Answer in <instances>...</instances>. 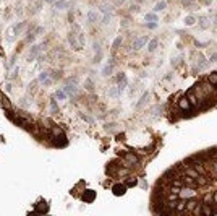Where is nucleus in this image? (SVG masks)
<instances>
[{
  "mask_svg": "<svg viewBox=\"0 0 217 216\" xmlns=\"http://www.w3.org/2000/svg\"><path fill=\"white\" fill-rule=\"evenodd\" d=\"M135 164H138V156L135 155V153H125L123 155V166L125 167H131L135 166Z\"/></svg>",
  "mask_w": 217,
  "mask_h": 216,
  "instance_id": "1",
  "label": "nucleus"
},
{
  "mask_svg": "<svg viewBox=\"0 0 217 216\" xmlns=\"http://www.w3.org/2000/svg\"><path fill=\"white\" fill-rule=\"evenodd\" d=\"M191 197H195V190H193L191 187H186V185L181 187L180 192H178V198H181V200H188V198H191Z\"/></svg>",
  "mask_w": 217,
  "mask_h": 216,
  "instance_id": "2",
  "label": "nucleus"
},
{
  "mask_svg": "<svg viewBox=\"0 0 217 216\" xmlns=\"http://www.w3.org/2000/svg\"><path fill=\"white\" fill-rule=\"evenodd\" d=\"M180 179L183 180V184H185L186 187H191V189H198V187H199V184L196 182V179H193V177H190V175H186V174H181Z\"/></svg>",
  "mask_w": 217,
  "mask_h": 216,
  "instance_id": "3",
  "label": "nucleus"
},
{
  "mask_svg": "<svg viewBox=\"0 0 217 216\" xmlns=\"http://www.w3.org/2000/svg\"><path fill=\"white\" fill-rule=\"evenodd\" d=\"M178 107L181 111H185V112H193V107H191V104H190V101H188V98L185 96V98H181V99H178Z\"/></svg>",
  "mask_w": 217,
  "mask_h": 216,
  "instance_id": "4",
  "label": "nucleus"
},
{
  "mask_svg": "<svg viewBox=\"0 0 217 216\" xmlns=\"http://www.w3.org/2000/svg\"><path fill=\"white\" fill-rule=\"evenodd\" d=\"M186 98H188V101H190V104H191L193 109H198V96L195 94V91H193V89H188Z\"/></svg>",
  "mask_w": 217,
  "mask_h": 216,
  "instance_id": "5",
  "label": "nucleus"
},
{
  "mask_svg": "<svg viewBox=\"0 0 217 216\" xmlns=\"http://www.w3.org/2000/svg\"><path fill=\"white\" fill-rule=\"evenodd\" d=\"M146 44H147V36H141V37H138V39H135V41H133V49L139 50L141 47H144Z\"/></svg>",
  "mask_w": 217,
  "mask_h": 216,
  "instance_id": "6",
  "label": "nucleus"
},
{
  "mask_svg": "<svg viewBox=\"0 0 217 216\" xmlns=\"http://www.w3.org/2000/svg\"><path fill=\"white\" fill-rule=\"evenodd\" d=\"M45 47V44H36V45H32L31 47V52H29V60L31 59H36V57L39 55V52Z\"/></svg>",
  "mask_w": 217,
  "mask_h": 216,
  "instance_id": "7",
  "label": "nucleus"
},
{
  "mask_svg": "<svg viewBox=\"0 0 217 216\" xmlns=\"http://www.w3.org/2000/svg\"><path fill=\"white\" fill-rule=\"evenodd\" d=\"M88 21L89 23H97V21H101V15H99V11L97 10H89L88 11Z\"/></svg>",
  "mask_w": 217,
  "mask_h": 216,
  "instance_id": "8",
  "label": "nucleus"
},
{
  "mask_svg": "<svg viewBox=\"0 0 217 216\" xmlns=\"http://www.w3.org/2000/svg\"><path fill=\"white\" fill-rule=\"evenodd\" d=\"M112 190H113V195H117V197L123 195V193L127 192V185H125V184H115L112 187Z\"/></svg>",
  "mask_w": 217,
  "mask_h": 216,
  "instance_id": "9",
  "label": "nucleus"
},
{
  "mask_svg": "<svg viewBox=\"0 0 217 216\" xmlns=\"http://www.w3.org/2000/svg\"><path fill=\"white\" fill-rule=\"evenodd\" d=\"M81 198H83L84 203H91V202H93L94 198H96V192H94V190H86V192L83 193Z\"/></svg>",
  "mask_w": 217,
  "mask_h": 216,
  "instance_id": "10",
  "label": "nucleus"
},
{
  "mask_svg": "<svg viewBox=\"0 0 217 216\" xmlns=\"http://www.w3.org/2000/svg\"><path fill=\"white\" fill-rule=\"evenodd\" d=\"M113 65H115V62H113V59L108 60V64L102 68V75L104 77H108V75H112V70H113Z\"/></svg>",
  "mask_w": 217,
  "mask_h": 216,
  "instance_id": "11",
  "label": "nucleus"
},
{
  "mask_svg": "<svg viewBox=\"0 0 217 216\" xmlns=\"http://www.w3.org/2000/svg\"><path fill=\"white\" fill-rule=\"evenodd\" d=\"M198 203H199V202L196 200L195 197L188 198V200H186V213H193V210H195V206H196Z\"/></svg>",
  "mask_w": 217,
  "mask_h": 216,
  "instance_id": "12",
  "label": "nucleus"
},
{
  "mask_svg": "<svg viewBox=\"0 0 217 216\" xmlns=\"http://www.w3.org/2000/svg\"><path fill=\"white\" fill-rule=\"evenodd\" d=\"M68 42H70V44L73 45V49H75V50L81 49V44H79V41H76L75 33H70V34H68Z\"/></svg>",
  "mask_w": 217,
  "mask_h": 216,
  "instance_id": "13",
  "label": "nucleus"
},
{
  "mask_svg": "<svg viewBox=\"0 0 217 216\" xmlns=\"http://www.w3.org/2000/svg\"><path fill=\"white\" fill-rule=\"evenodd\" d=\"M54 7L57 10H67L68 7H70V3H68L67 0H57V2L54 3Z\"/></svg>",
  "mask_w": 217,
  "mask_h": 216,
  "instance_id": "14",
  "label": "nucleus"
},
{
  "mask_svg": "<svg viewBox=\"0 0 217 216\" xmlns=\"http://www.w3.org/2000/svg\"><path fill=\"white\" fill-rule=\"evenodd\" d=\"M196 65H198V68H199V70H203V68H206V67H207V60L204 59V55H201V54L198 55Z\"/></svg>",
  "mask_w": 217,
  "mask_h": 216,
  "instance_id": "15",
  "label": "nucleus"
},
{
  "mask_svg": "<svg viewBox=\"0 0 217 216\" xmlns=\"http://www.w3.org/2000/svg\"><path fill=\"white\" fill-rule=\"evenodd\" d=\"M26 28H28V23H26V21H21V23H18V25H15V26H13V29H15V33H16V34H21L23 31L26 29Z\"/></svg>",
  "mask_w": 217,
  "mask_h": 216,
  "instance_id": "16",
  "label": "nucleus"
},
{
  "mask_svg": "<svg viewBox=\"0 0 217 216\" xmlns=\"http://www.w3.org/2000/svg\"><path fill=\"white\" fill-rule=\"evenodd\" d=\"M201 213L206 214V216H211L212 214V206L209 203H201Z\"/></svg>",
  "mask_w": 217,
  "mask_h": 216,
  "instance_id": "17",
  "label": "nucleus"
},
{
  "mask_svg": "<svg viewBox=\"0 0 217 216\" xmlns=\"http://www.w3.org/2000/svg\"><path fill=\"white\" fill-rule=\"evenodd\" d=\"M175 211L177 213H186V202H177Z\"/></svg>",
  "mask_w": 217,
  "mask_h": 216,
  "instance_id": "18",
  "label": "nucleus"
},
{
  "mask_svg": "<svg viewBox=\"0 0 217 216\" xmlns=\"http://www.w3.org/2000/svg\"><path fill=\"white\" fill-rule=\"evenodd\" d=\"M165 7H167V2H165V0H161V2L156 3V7H154V11H156V13H159V11H164Z\"/></svg>",
  "mask_w": 217,
  "mask_h": 216,
  "instance_id": "19",
  "label": "nucleus"
},
{
  "mask_svg": "<svg viewBox=\"0 0 217 216\" xmlns=\"http://www.w3.org/2000/svg\"><path fill=\"white\" fill-rule=\"evenodd\" d=\"M199 26L203 28V29H207L209 28V20H207V16H199Z\"/></svg>",
  "mask_w": 217,
  "mask_h": 216,
  "instance_id": "20",
  "label": "nucleus"
},
{
  "mask_svg": "<svg viewBox=\"0 0 217 216\" xmlns=\"http://www.w3.org/2000/svg\"><path fill=\"white\" fill-rule=\"evenodd\" d=\"M108 96H110V98H118V96H122V94H120L117 86H110L108 88Z\"/></svg>",
  "mask_w": 217,
  "mask_h": 216,
  "instance_id": "21",
  "label": "nucleus"
},
{
  "mask_svg": "<svg viewBox=\"0 0 217 216\" xmlns=\"http://www.w3.org/2000/svg\"><path fill=\"white\" fill-rule=\"evenodd\" d=\"M157 45H159V41H157V39H151L149 44H147V50H149V52H154V50L157 49Z\"/></svg>",
  "mask_w": 217,
  "mask_h": 216,
  "instance_id": "22",
  "label": "nucleus"
},
{
  "mask_svg": "<svg viewBox=\"0 0 217 216\" xmlns=\"http://www.w3.org/2000/svg\"><path fill=\"white\" fill-rule=\"evenodd\" d=\"M207 81H209L211 84H214V86H217V72L209 73V75H207Z\"/></svg>",
  "mask_w": 217,
  "mask_h": 216,
  "instance_id": "23",
  "label": "nucleus"
},
{
  "mask_svg": "<svg viewBox=\"0 0 217 216\" xmlns=\"http://www.w3.org/2000/svg\"><path fill=\"white\" fill-rule=\"evenodd\" d=\"M181 3H183V7L190 8V10H195V8H196V3H195V0H181Z\"/></svg>",
  "mask_w": 217,
  "mask_h": 216,
  "instance_id": "24",
  "label": "nucleus"
},
{
  "mask_svg": "<svg viewBox=\"0 0 217 216\" xmlns=\"http://www.w3.org/2000/svg\"><path fill=\"white\" fill-rule=\"evenodd\" d=\"M49 78H50V72H41V73H39V78H37V81L44 83V81H47Z\"/></svg>",
  "mask_w": 217,
  "mask_h": 216,
  "instance_id": "25",
  "label": "nucleus"
},
{
  "mask_svg": "<svg viewBox=\"0 0 217 216\" xmlns=\"http://www.w3.org/2000/svg\"><path fill=\"white\" fill-rule=\"evenodd\" d=\"M149 99V93H144L141 96V99H139V102H136V109H139V107H143V104H144V102Z\"/></svg>",
  "mask_w": 217,
  "mask_h": 216,
  "instance_id": "26",
  "label": "nucleus"
},
{
  "mask_svg": "<svg viewBox=\"0 0 217 216\" xmlns=\"http://www.w3.org/2000/svg\"><path fill=\"white\" fill-rule=\"evenodd\" d=\"M67 93H65V89H57V93H55V98L57 99H60V101H63V99H67Z\"/></svg>",
  "mask_w": 217,
  "mask_h": 216,
  "instance_id": "27",
  "label": "nucleus"
},
{
  "mask_svg": "<svg viewBox=\"0 0 217 216\" xmlns=\"http://www.w3.org/2000/svg\"><path fill=\"white\" fill-rule=\"evenodd\" d=\"M195 23H196V18H195L193 15H188L186 18H185V25H186V26H193Z\"/></svg>",
  "mask_w": 217,
  "mask_h": 216,
  "instance_id": "28",
  "label": "nucleus"
},
{
  "mask_svg": "<svg viewBox=\"0 0 217 216\" xmlns=\"http://www.w3.org/2000/svg\"><path fill=\"white\" fill-rule=\"evenodd\" d=\"M15 29H13V26H11L10 28V29H8V33H7V39H8V42H13L15 41Z\"/></svg>",
  "mask_w": 217,
  "mask_h": 216,
  "instance_id": "29",
  "label": "nucleus"
},
{
  "mask_svg": "<svg viewBox=\"0 0 217 216\" xmlns=\"http://www.w3.org/2000/svg\"><path fill=\"white\" fill-rule=\"evenodd\" d=\"M50 111H52L54 114L59 112V104H57V99H55V98L50 99Z\"/></svg>",
  "mask_w": 217,
  "mask_h": 216,
  "instance_id": "30",
  "label": "nucleus"
},
{
  "mask_svg": "<svg viewBox=\"0 0 217 216\" xmlns=\"http://www.w3.org/2000/svg\"><path fill=\"white\" fill-rule=\"evenodd\" d=\"M136 184H138V180L133 179V177L127 179V182H125V185H127V187H136Z\"/></svg>",
  "mask_w": 217,
  "mask_h": 216,
  "instance_id": "31",
  "label": "nucleus"
},
{
  "mask_svg": "<svg viewBox=\"0 0 217 216\" xmlns=\"http://www.w3.org/2000/svg\"><path fill=\"white\" fill-rule=\"evenodd\" d=\"M101 11H102L104 15L112 13V5H102V7H101Z\"/></svg>",
  "mask_w": 217,
  "mask_h": 216,
  "instance_id": "32",
  "label": "nucleus"
},
{
  "mask_svg": "<svg viewBox=\"0 0 217 216\" xmlns=\"http://www.w3.org/2000/svg\"><path fill=\"white\" fill-rule=\"evenodd\" d=\"M122 42H123V39H122V36L120 37H117L115 41H113V44H112V49H118L120 45H122Z\"/></svg>",
  "mask_w": 217,
  "mask_h": 216,
  "instance_id": "33",
  "label": "nucleus"
},
{
  "mask_svg": "<svg viewBox=\"0 0 217 216\" xmlns=\"http://www.w3.org/2000/svg\"><path fill=\"white\" fill-rule=\"evenodd\" d=\"M2 107H3V109H7V111H10V109H11V104H10V101H8L7 98H3V99H2Z\"/></svg>",
  "mask_w": 217,
  "mask_h": 216,
  "instance_id": "34",
  "label": "nucleus"
},
{
  "mask_svg": "<svg viewBox=\"0 0 217 216\" xmlns=\"http://www.w3.org/2000/svg\"><path fill=\"white\" fill-rule=\"evenodd\" d=\"M156 20H157L156 11H154V13H147V15H146V21H156Z\"/></svg>",
  "mask_w": 217,
  "mask_h": 216,
  "instance_id": "35",
  "label": "nucleus"
},
{
  "mask_svg": "<svg viewBox=\"0 0 217 216\" xmlns=\"http://www.w3.org/2000/svg\"><path fill=\"white\" fill-rule=\"evenodd\" d=\"M203 203H209V205H212V203H214V200H212V193H209V195L204 197V202H203Z\"/></svg>",
  "mask_w": 217,
  "mask_h": 216,
  "instance_id": "36",
  "label": "nucleus"
},
{
  "mask_svg": "<svg viewBox=\"0 0 217 216\" xmlns=\"http://www.w3.org/2000/svg\"><path fill=\"white\" fill-rule=\"evenodd\" d=\"M110 16H112V13H107V15H104V18H102V23H104V25H107V23H108V20H110Z\"/></svg>",
  "mask_w": 217,
  "mask_h": 216,
  "instance_id": "37",
  "label": "nucleus"
},
{
  "mask_svg": "<svg viewBox=\"0 0 217 216\" xmlns=\"http://www.w3.org/2000/svg\"><path fill=\"white\" fill-rule=\"evenodd\" d=\"M34 36H36L34 33H29V34H28V37H26V42H32L34 41Z\"/></svg>",
  "mask_w": 217,
  "mask_h": 216,
  "instance_id": "38",
  "label": "nucleus"
},
{
  "mask_svg": "<svg viewBox=\"0 0 217 216\" xmlns=\"http://www.w3.org/2000/svg\"><path fill=\"white\" fill-rule=\"evenodd\" d=\"M212 171H214V174L217 175V159H212Z\"/></svg>",
  "mask_w": 217,
  "mask_h": 216,
  "instance_id": "39",
  "label": "nucleus"
},
{
  "mask_svg": "<svg viewBox=\"0 0 217 216\" xmlns=\"http://www.w3.org/2000/svg\"><path fill=\"white\" fill-rule=\"evenodd\" d=\"M209 62H217V54H215V52H214V54H211Z\"/></svg>",
  "mask_w": 217,
  "mask_h": 216,
  "instance_id": "40",
  "label": "nucleus"
},
{
  "mask_svg": "<svg viewBox=\"0 0 217 216\" xmlns=\"http://www.w3.org/2000/svg\"><path fill=\"white\" fill-rule=\"evenodd\" d=\"M18 73H20V67H16L15 70H13V73H11V78H15L16 75H18Z\"/></svg>",
  "mask_w": 217,
  "mask_h": 216,
  "instance_id": "41",
  "label": "nucleus"
},
{
  "mask_svg": "<svg viewBox=\"0 0 217 216\" xmlns=\"http://www.w3.org/2000/svg\"><path fill=\"white\" fill-rule=\"evenodd\" d=\"M86 88L88 89H93V80H88V81H86Z\"/></svg>",
  "mask_w": 217,
  "mask_h": 216,
  "instance_id": "42",
  "label": "nucleus"
},
{
  "mask_svg": "<svg viewBox=\"0 0 217 216\" xmlns=\"http://www.w3.org/2000/svg\"><path fill=\"white\" fill-rule=\"evenodd\" d=\"M41 33H44V28H42V26L36 28V31H34V34H41Z\"/></svg>",
  "mask_w": 217,
  "mask_h": 216,
  "instance_id": "43",
  "label": "nucleus"
},
{
  "mask_svg": "<svg viewBox=\"0 0 217 216\" xmlns=\"http://www.w3.org/2000/svg\"><path fill=\"white\" fill-rule=\"evenodd\" d=\"M157 25H156V23H154V21H151V23H147V28H149V29H154V28H156Z\"/></svg>",
  "mask_w": 217,
  "mask_h": 216,
  "instance_id": "44",
  "label": "nucleus"
},
{
  "mask_svg": "<svg viewBox=\"0 0 217 216\" xmlns=\"http://www.w3.org/2000/svg\"><path fill=\"white\" fill-rule=\"evenodd\" d=\"M5 89H7V91H11V83H7V84H5Z\"/></svg>",
  "mask_w": 217,
  "mask_h": 216,
  "instance_id": "45",
  "label": "nucleus"
},
{
  "mask_svg": "<svg viewBox=\"0 0 217 216\" xmlns=\"http://www.w3.org/2000/svg\"><path fill=\"white\" fill-rule=\"evenodd\" d=\"M212 200H214V203H217V190L214 192V195H212Z\"/></svg>",
  "mask_w": 217,
  "mask_h": 216,
  "instance_id": "46",
  "label": "nucleus"
},
{
  "mask_svg": "<svg viewBox=\"0 0 217 216\" xmlns=\"http://www.w3.org/2000/svg\"><path fill=\"white\" fill-rule=\"evenodd\" d=\"M196 45H198V47H204L206 44H204V42H196Z\"/></svg>",
  "mask_w": 217,
  "mask_h": 216,
  "instance_id": "47",
  "label": "nucleus"
},
{
  "mask_svg": "<svg viewBox=\"0 0 217 216\" xmlns=\"http://www.w3.org/2000/svg\"><path fill=\"white\" fill-rule=\"evenodd\" d=\"M113 2H115L117 5H120V3H123V0H113Z\"/></svg>",
  "mask_w": 217,
  "mask_h": 216,
  "instance_id": "48",
  "label": "nucleus"
},
{
  "mask_svg": "<svg viewBox=\"0 0 217 216\" xmlns=\"http://www.w3.org/2000/svg\"><path fill=\"white\" fill-rule=\"evenodd\" d=\"M45 2H49V3H50V2H54V0H45Z\"/></svg>",
  "mask_w": 217,
  "mask_h": 216,
  "instance_id": "49",
  "label": "nucleus"
}]
</instances>
